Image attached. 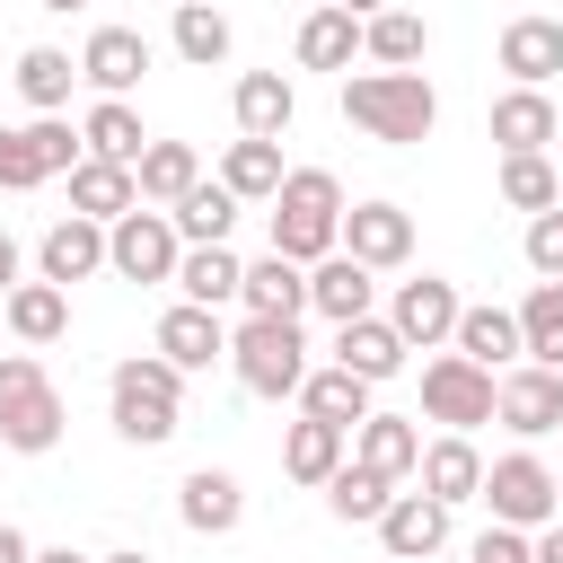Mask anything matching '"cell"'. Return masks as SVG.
<instances>
[{"mask_svg":"<svg viewBox=\"0 0 563 563\" xmlns=\"http://www.w3.org/2000/svg\"><path fill=\"white\" fill-rule=\"evenodd\" d=\"M343 123H361L387 150H413L440 123V88L422 70H343Z\"/></svg>","mask_w":563,"mask_h":563,"instance_id":"6da1fadb","label":"cell"},{"mask_svg":"<svg viewBox=\"0 0 563 563\" xmlns=\"http://www.w3.org/2000/svg\"><path fill=\"white\" fill-rule=\"evenodd\" d=\"M106 413H114V431H123L132 449H167V440L185 431V369H167L158 352L114 361V378H106Z\"/></svg>","mask_w":563,"mask_h":563,"instance_id":"7a4b0ae2","label":"cell"},{"mask_svg":"<svg viewBox=\"0 0 563 563\" xmlns=\"http://www.w3.org/2000/svg\"><path fill=\"white\" fill-rule=\"evenodd\" d=\"M334 238H343V185H334V167H290L282 194H273V255L308 273V264L334 255Z\"/></svg>","mask_w":563,"mask_h":563,"instance_id":"3957f363","label":"cell"},{"mask_svg":"<svg viewBox=\"0 0 563 563\" xmlns=\"http://www.w3.org/2000/svg\"><path fill=\"white\" fill-rule=\"evenodd\" d=\"M62 440V387L35 352H0V449L44 457Z\"/></svg>","mask_w":563,"mask_h":563,"instance_id":"277c9868","label":"cell"},{"mask_svg":"<svg viewBox=\"0 0 563 563\" xmlns=\"http://www.w3.org/2000/svg\"><path fill=\"white\" fill-rule=\"evenodd\" d=\"M229 369H238L246 396L282 405V396H299V378H308V343H299L290 317H246V325H229Z\"/></svg>","mask_w":563,"mask_h":563,"instance_id":"5b68a950","label":"cell"},{"mask_svg":"<svg viewBox=\"0 0 563 563\" xmlns=\"http://www.w3.org/2000/svg\"><path fill=\"white\" fill-rule=\"evenodd\" d=\"M475 501H484L501 528H528V537L563 519V510H554V466H545L537 449H510V457H493V466H484V484H475Z\"/></svg>","mask_w":563,"mask_h":563,"instance_id":"8992f818","label":"cell"},{"mask_svg":"<svg viewBox=\"0 0 563 563\" xmlns=\"http://www.w3.org/2000/svg\"><path fill=\"white\" fill-rule=\"evenodd\" d=\"M176 255H185V238H176V220L150 211V202H132V211L106 229V273H114V282H176Z\"/></svg>","mask_w":563,"mask_h":563,"instance_id":"52a82bcc","label":"cell"},{"mask_svg":"<svg viewBox=\"0 0 563 563\" xmlns=\"http://www.w3.org/2000/svg\"><path fill=\"white\" fill-rule=\"evenodd\" d=\"M422 413H431L440 431L493 422V369H475L466 352H431V361H422Z\"/></svg>","mask_w":563,"mask_h":563,"instance_id":"ba28073f","label":"cell"},{"mask_svg":"<svg viewBox=\"0 0 563 563\" xmlns=\"http://www.w3.org/2000/svg\"><path fill=\"white\" fill-rule=\"evenodd\" d=\"M493 422H501V431H519V440L563 431V369H537V361L501 369V378H493Z\"/></svg>","mask_w":563,"mask_h":563,"instance_id":"9c48e42d","label":"cell"},{"mask_svg":"<svg viewBox=\"0 0 563 563\" xmlns=\"http://www.w3.org/2000/svg\"><path fill=\"white\" fill-rule=\"evenodd\" d=\"M484 132H493V150H501V158H545V150L563 141V114H554V97H545V88H510V97H493Z\"/></svg>","mask_w":563,"mask_h":563,"instance_id":"30bf717a","label":"cell"},{"mask_svg":"<svg viewBox=\"0 0 563 563\" xmlns=\"http://www.w3.org/2000/svg\"><path fill=\"white\" fill-rule=\"evenodd\" d=\"M334 246H343L352 264H369V273H396V264L413 255V211H405V202H352Z\"/></svg>","mask_w":563,"mask_h":563,"instance_id":"8fae6325","label":"cell"},{"mask_svg":"<svg viewBox=\"0 0 563 563\" xmlns=\"http://www.w3.org/2000/svg\"><path fill=\"white\" fill-rule=\"evenodd\" d=\"M457 282H440V273H422V282H396V299H387V325L405 334V352L422 343V352H440L449 334H457Z\"/></svg>","mask_w":563,"mask_h":563,"instance_id":"7c38bea8","label":"cell"},{"mask_svg":"<svg viewBox=\"0 0 563 563\" xmlns=\"http://www.w3.org/2000/svg\"><path fill=\"white\" fill-rule=\"evenodd\" d=\"M150 352L167 361V369H211V361H229V325H220V308H194V299H176L167 317H158V334H150Z\"/></svg>","mask_w":563,"mask_h":563,"instance_id":"4fadbf2b","label":"cell"},{"mask_svg":"<svg viewBox=\"0 0 563 563\" xmlns=\"http://www.w3.org/2000/svg\"><path fill=\"white\" fill-rule=\"evenodd\" d=\"M141 70H150V35H141V26H97V35L79 44V79H88L97 97H132Z\"/></svg>","mask_w":563,"mask_h":563,"instance_id":"5bb4252c","label":"cell"},{"mask_svg":"<svg viewBox=\"0 0 563 563\" xmlns=\"http://www.w3.org/2000/svg\"><path fill=\"white\" fill-rule=\"evenodd\" d=\"M88 273H106V229L70 211V220H53V229L35 238V282L70 290V282H88Z\"/></svg>","mask_w":563,"mask_h":563,"instance_id":"9a60e30c","label":"cell"},{"mask_svg":"<svg viewBox=\"0 0 563 563\" xmlns=\"http://www.w3.org/2000/svg\"><path fill=\"white\" fill-rule=\"evenodd\" d=\"M378 545H387V563H431V554L449 545V510H440L431 493H396V501L378 510Z\"/></svg>","mask_w":563,"mask_h":563,"instance_id":"2e32d148","label":"cell"},{"mask_svg":"<svg viewBox=\"0 0 563 563\" xmlns=\"http://www.w3.org/2000/svg\"><path fill=\"white\" fill-rule=\"evenodd\" d=\"M229 114H238V141H282V132L299 123V88H290L282 70H246V79L229 88Z\"/></svg>","mask_w":563,"mask_h":563,"instance_id":"e0dca14e","label":"cell"},{"mask_svg":"<svg viewBox=\"0 0 563 563\" xmlns=\"http://www.w3.org/2000/svg\"><path fill=\"white\" fill-rule=\"evenodd\" d=\"M308 308H317V317H334V325L378 317V273H369V264H352V255L334 246L325 264H308Z\"/></svg>","mask_w":563,"mask_h":563,"instance_id":"ac0fdd59","label":"cell"},{"mask_svg":"<svg viewBox=\"0 0 563 563\" xmlns=\"http://www.w3.org/2000/svg\"><path fill=\"white\" fill-rule=\"evenodd\" d=\"M176 519H185L194 537H229V528L246 519V484H238L229 466H194V475L176 484Z\"/></svg>","mask_w":563,"mask_h":563,"instance_id":"d6986e66","label":"cell"},{"mask_svg":"<svg viewBox=\"0 0 563 563\" xmlns=\"http://www.w3.org/2000/svg\"><path fill=\"white\" fill-rule=\"evenodd\" d=\"M493 62H501L519 88H545V79L563 70V18H537V9H528V18H510V26H501V44H493Z\"/></svg>","mask_w":563,"mask_h":563,"instance_id":"ffe728a7","label":"cell"},{"mask_svg":"<svg viewBox=\"0 0 563 563\" xmlns=\"http://www.w3.org/2000/svg\"><path fill=\"white\" fill-rule=\"evenodd\" d=\"M0 334L26 343V352L62 343V334H70V290H53V282H18V290L0 299Z\"/></svg>","mask_w":563,"mask_h":563,"instance_id":"44dd1931","label":"cell"},{"mask_svg":"<svg viewBox=\"0 0 563 563\" xmlns=\"http://www.w3.org/2000/svg\"><path fill=\"white\" fill-rule=\"evenodd\" d=\"M413 484H422L440 510L475 501V484H484V457H475V440H466V431H440V440H422V466H413Z\"/></svg>","mask_w":563,"mask_h":563,"instance_id":"7402d4cb","label":"cell"},{"mask_svg":"<svg viewBox=\"0 0 563 563\" xmlns=\"http://www.w3.org/2000/svg\"><path fill=\"white\" fill-rule=\"evenodd\" d=\"M79 150H88V158H106V167H141L150 132H141L132 97H97V106L79 114Z\"/></svg>","mask_w":563,"mask_h":563,"instance_id":"603a6c76","label":"cell"},{"mask_svg":"<svg viewBox=\"0 0 563 563\" xmlns=\"http://www.w3.org/2000/svg\"><path fill=\"white\" fill-rule=\"evenodd\" d=\"M334 369H352V378H396L405 369V334L387 325V317H352V325H334Z\"/></svg>","mask_w":563,"mask_h":563,"instance_id":"cb8c5ba5","label":"cell"},{"mask_svg":"<svg viewBox=\"0 0 563 563\" xmlns=\"http://www.w3.org/2000/svg\"><path fill=\"white\" fill-rule=\"evenodd\" d=\"M299 413H308V422H334V431H361L378 405H369V378H352V369L325 361V369L299 378Z\"/></svg>","mask_w":563,"mask_h":563,"instance_id":"d4e9b609","label":"cell"},{"mask_svg":"<svg viewBox=\"0 0 563 563\" xmlns=\"http://www.w3.org/2000/svg\"><path fill=\"white\" fill-rule=\"evenodd\" d=\"M132 185H141V202H150V211H176V202L202 185L194 141H150V150H141V167H132Z\"/></svg>","mask_w":563,"mask_h":563,"instance_id":"484cf974","label":"cell"},{"mask_svg":"<svg viewBox=\"0 0 563 563\" xmlns=\"http://www.w3.org/2000/svg\"><path fill=\"white\" fill-rule=\"evenodd\" d=\"M238 308H246V317H290V325H299V308H308V273L282 264V255L264 246V255L246 264V282H238Z\"/></svg>","mask_w":563,"mask_h":563,"instance_id":"4316f807","label":"cell"},{"mask_svg":"<svg viewBox=\"0 0 563 563\" xmlns=\"http://www.w3.org/2000/svg\"><path fill=\"white\" fill-rule=\"evenodd\" d=\"M343 457H352V431H334V422H308V413H299V422L282 431V475H290V484H317V493H325V475H334Z\"/></svg>","mask_w":563,"mask_h":563,"instance_id":"83f0119b","label":"cell"},{"mask_svg":"<svg viewBox=\"0 0 563 563\" xmlns=\"http://www.w3.org/2000/svg\"><path fill=\"white\" fill-rule=\"evenodd\" d=\"M290 53H299V70H352V53H361V18L325 0V9L299 18V44H290Z\"/></svg>","mask_w":563,"mask_h":563,"instance_id":"f1b7e54d","label":"cell"},{"mask_svg":"<svg viewBox=\"0 0 563 563\" xmlns=\"http://www.w3.org/2000/svg\"><path fill=\"white\" fill-rule=\"evenodd\" d=\"M141 202V185H132V167H106V158H79L70 167V211L79 220H97V229H114L123 211Z\"/></svg>","mask_w":563,"mask_h":563,"instance_id":"f546056e","label":"cell"},{"mask_svg":"<svg viewBox=\"0 0 563 563\" xmlns=\"http://www.w3.org/2000/svg\"><path fill=\"white\" fill-rule=\"evenodd\" d=\"M238 282H246V255H238V246H185V255H176V290H185L194 308H229Z\"/></svg>","mask_w":563,"mask_h":563,"instance_id":"4dcf8cb0","label":"cell"},{"mask_svg":"<svg viewBox=\"0 0 563 563\" xmlns=\"http://www.w3.org/2000/svg\"><path fill=\"white\" fill-rule=\"evenodd\" d=\"M352 457H361V466H378L387 484H405V475L422 466V431H413L405 413H369V422L352 431Z\"/></svg>","mask_w":563,"mask_h":563,"instance_id":"1f68e13d","label":"cell"},{"mask_svg":"<svg viewBox=\"0 0 563 563\" xmlns=\"http://www.w3.org/2000/svg\"><path fill=\"white\" fill-rule=\"evenodd\" d=\"M510 317H519V361L563 369V282H528V299Z\"/></svg>","mask_w":563,"mask_h":563,"instance_id":"d6a6232c","label":"cell"},{"mask_svg":"<svg viewBox=\"0 0 563 563\" xmlns=\"http://www.w3.org/2000/svg\"><path fill=\"white\" fill-rule=\"evenodd\" d=\"M449 352H466L475 369H501V361H519V317L510 308H457V334H449Z\"/></svg>","mask_w":563,"mask_h":563,"instance_id":"836d02e7","label":"cell"},{"mask_svg":"<svg viewBox=\"0 0 563 563\" xmlns=\"http://www.w3.org/2000/svg\"><path fill=\"white\" fill-rule=\"evenodd\" d=\"M361 53H369L378 70H413V62L431 53V26H422L413 9H378V18H361Z\"/></svg>","mask_w":563,"mask_h":563,"instance_id":"e575fe53","label":"cell"},{"mask_svg":"<svg viewBox=\"0 0 563 563\" xmlns=\"http://www.w3.org/2000/svg\"><path fill=\"white\" fill-rule=\"evenodd\" d=\"M282 176H290V167H282V141H229V150H220V185H229L238 202H273Z\"/></svg>","mask_w":563,"mask_h":563,"instance_id":"d590c367","label":"cell"},{"mask_svg":"<svg viewBox=\"0 0 563 563\" xmlns=\"http://www.w3.org/2000/svg\"><path fill=\"white\" fill-rule=\"evenodd\" d=\"M238 211H246V202H238V194H229V185L211 176V185H194V194H185V202H176L167 220H176V238H185V246H229Z\"/></svg>","mask_w":563,"mask_h":563,"instance_id":"8d00e7d4","label":"cell"},{"mask_svg":"<svg viewBox=\"0 0 563 563\" xmlns=\"http://www.w3.org/2000/svg\"><path fill=\"white\" fill-rule=\"evenodd\" d=\"M396 501V484L378 475V466H361V457H343L334 475H325V510L334 519H352V528H378V510Z\"/></svg>","mask_w":563,"mask_h":563,"instance_id":"74e56055","label":"cell"},{"mask_svg":"<svg viewBox=\"0 0 563 563\" xmlns=\"http://www.w3.org/2000/svg\"><path fill=\"white\" fill-rule=\"evenodd\" d=\"M167 44H176V62H194V70H220L238 35H229V18H220L211 0H185V9H176V26H167Z\"/></svg>","mask_w":563,"mask_h":563,"instance_id":"f35d334b","label":"cell"},{"mask_svg":"<svg viewBox=\"0 0 563 563\" xmlns=\"http://www.w3.org/2000/svg\"><path fill=\"white\" fill-rule=\"evenodd\" d=\"M70 79H79V62H70L62 44H26V53H18V97H26L35 114H62V106H70Z\"/></svg>","mask_w":563,"mask_h":563,"instance_id":"ab89813d","label":"cell"},{"mask_svg":"<svg viewBox=\"0 0 563 563\" xmlns=\"http://www.w3.org/2000/svg\"><path fill=\"white\" fill-rule=\"evenodd\" d=\"M501 202L528 211V220L554 211V202H563V167H554V158H501Z\"/></svg>","mask_w":563,"mask_h":563,"instance_id":"60d3db41","label":"cell"},{"mask_svg":"<svg viewBox=\"0 0 563 563\" xmlns=\"http://www.w3.org/2000/svg\"><path fill=\"white\" fill-rule=\"evenodd\" d=\"M26 150H35V167H44V176H70V167L88 158V150H79V132H70L62 114H35V123H26Z\"/></svg>","mask_w":563,"mask_h":563,"instance_id":"b9f144b4","label":"cell"},{"mask_svg":"<svg viewBox=\"0 0 563 563\" xmlns=\"http://www.w3.org/2000/svg\"><path fill=\"white\" fill-rule=\"evenodd\" d=\"M519 255H528V273H537V282H563V202L528 220V238H519Z\"/></svg>","mask_w":563,"mask_h":563,"instance_id":"7bdbcfd3","label":"cell"},{"mask_svg":"<svg viewBox=\"0 0 563 563\" xmlns=\"http://www.w3.org/2000/svg\"><path fill=\"white\" fill-rule=\"evenodd\" d=\"M35 185H44V167L26 150V123H0V194H35Z\"/></svg>","mask_w":563,"mask_h":563,"instance_id":"ee69618b","label":"cell"},{"mask_svg":"<svg viewBox=\"0 0 563 563\" xmlns=\"http://www.w3.org/2000/svg\"><path fill=\"white\" fill-rule=\"evenodd\" d=\"M475 563H528V528H501V519H493V528L475 537Z\"/></svg>","mask_w":563,"mask_h":563,"instance_id":"f6af8a7d","label":"cell"},{"mask_svg":"<svg viewBox=\"0 0 563 563\" xmlns=\"http://www.w3.org/2000/svg\"><path fill=\"white\" fill-rule=\"evenodd\" d=\"M528 563H563V519H554V528H537V537H528Z\"/></svg>","mask_w":563,"mask_h":563,"instance_id":"bcb514c9","label":"cell"},{"mask_svg":"<svg viewBox=\"0 0 563 563\" xmlns=\"http://www.w3.org/2000/svg\"><path fill=\"white\" fill-rule=\"evenodd\" d=\"M18 264H26V255H18V238H9V229H0V299H9V290H18Z\"/></svg>","mask_w":563,"mask_h":563,"instance_id":"7dc6e473","label":"cell"},{"mask_svg":"<svg viewBox=\"0 0 563 563\" xmlns=\"http://www.w3.org/2000/svg\"><path fill=\"white\" fill-rule=\"evenodd\" d=\"M0 563H35V545H26V528H9V519H0Z\"/></svg>","mask_w":563,"mask_h":563,"instance_id":"c3c4849f","label":"cell"},{"mask_svg":"<svg viewBox=\"0 0 563 563\" xmlns=\"http://www.w3.org/2000/svg\"><path fill=\"white\" fill-rule=\"evenodd\" d=\"M35 563H97V554H79V545H35Z\"/></svg>","mask_w":563,"mask_h":563,"instance_id":"681fc988","label":"cell"},{"mask_svg":"<svg viewBox=\"0 0 563 563\" xmlns=\"http://www.w3.org/2000/svg\"><path fill=\"white\" fill-rule=\"evenodd\" d=\"M334 9H352V18H378V9H387V0H334Z\"/></svg>","mask_w":563,"mask_h":563,"instance_id":"f907efd6","label":"cell"},{"mask_svg":"<svg viewBox=\"0 0 563 563\" xmlns=\"http://www.w3.org/2000/svg\"><path fill=\"white\" fill-rule=\"evenodd\" d=\"M35 9H53V18H70V9H88V0H35Z\"/></svg>","mask_w":563,"mask_h":563,"instance_id":"816d5d0a","label":"cell"},{"mask_svg":"<svg viewBox=\"0 0 563 563\" xmlns=\"http://www.w3.org/2000/svg\"><path fill=\"white\" fill-rule=\"evenodd\" d=\"M97 563H150V554H141V545H123V554H97Z\"/></svg>","mask_w":563,"mask_h":563,"instance_id":"f5cc1de1","label":"cell"},{"mask_svg":"<svg viewBox=\"0 0 563 563\" xmlns=\"http://www.w3.org/2000/svg\"><path fill=\"white\" fill-rule=\"evenodd\" d=\"M554 510H563V475H554Z\"/></svg>","mask_w":563,"mask_h":563,"instance_id":"db71d44e","label":"cell"},{"mask_svg":"<svg viewBox=\"0 0 563 563\" xmlns=\"http://www.w3.org/2000/svg\"><path fill=\"white\" fill-rule=\"evenodd\" d=\"M167 9H185V0H167Z\"/></svg>","mask_w":563,"mask_h":563,"instance_id":"11a10c76","label":"cell"}]
</instances>
